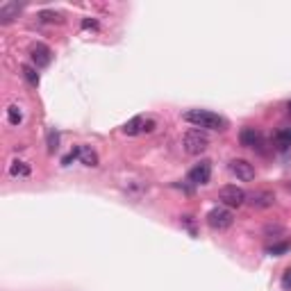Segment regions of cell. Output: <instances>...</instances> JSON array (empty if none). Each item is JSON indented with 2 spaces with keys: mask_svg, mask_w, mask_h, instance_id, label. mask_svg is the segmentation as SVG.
Returning a JSON list of instances; mask_svg holds the SVG:
<instances>
[{
  "mask_svg": "<svg viewBox=\"0 0 291 291\" xmlns=\"http://www.w3.org/2000/svg\"><path fill=\"white\" fill-rule=\"evenodd\" d=\"M39 21H44V23H53V21H62V19H60V14H55V12H41Z\"/></svg>",
  "mask_w": 291,
  "mask_h": 291,
  "instance_id": "ac0fdd59",
  "label": "cell"
},
{
  "mask_svg": "<svg viewBox=\"0 0 291 291\" xmlns=\"http://www.w3.org/2000/svg\"><path fill=\"white\" fill-rule=\"evenodd\" d=\"M227 168H230L232 175L237 180H241V182L255 180V166H252L250 162H246V159H232V162L227 164Z\"/></svg>",
  "mask_w": 291,
  "mask_h": 291,
  "instance_id": "5b68a950",
  "label": "cell"
},
{
  "mask_svg": "<svg viewBox=\"0 0 291 291\" xmlns=\"http://www.w3.org/2000/svg\"><path fill=\"white\" fill-rule=\"evenodd\" d=\"M232 223H234V216H232V212L227 207H214L207 214V225L212 230H227Z\"/></svg>",
  "mask_w": 291,
  "mask_h": 291,
  "instance_id": "277c9868",
  "label": "cell"
},
{
  "mask_svg": "<svg viewBox=\"0 0 291 291\" xmlns=\"http://www.w3.org/2000/svg\"><path fill=\"white\" fill-rule=\"evenodd\" d=\"M286 109H289V114H291V100H289V103H286Z\"/></svg>",
  "mask_w": 291,
  "mask_h": 291,
  "instance_id": "603a6c76",
  "label": "cell"
},
{
  "mask_svg": "<svg viewBox=\"0 0 291 291\" xmlns=\"http://www.w3.org/2000/svg\"><path fill=\"white\" fill-rule=\"evenodd\" d=\"M121 130H123V134H128V137H134V134L143 132V119H141V116H134V119L128 121Z\"/></svg>",
  "mask_w": 291,
  "mask_h": 291,
  "instance_id": "7c38bea8",
  "label": "cell"
},
{
  "mask_svg": "<svg viewBox=\"0 0 291 291\" xmlns=\"http://www.w3.org/2000/svg\"><path fill=\"white\" fill-rule=\"evenodd\" d=\"M182 146H184V150H187L189 155H200V153H205L207 146H209V134L205 132V130H200V128H191V130L184 132Z\"/></svg>",
  "mask_w": 291,
  "mask_h": 291,
  "instance_id": "7a4b0ae2",
  "label": "cell"
},
{
  "mask_svg": "<svg viewBox=\"0 0 291 291\" xmlns=\"http://www.w3.org/2000/svg\"><path fill=\"white\" fill-rule=\"evenodd\" d=\"M21 12H23V5H19V3H5V5L0 7V23L3 25L12 23Z\"/></svg>",
  "mask_w": 291,
  "mask_h": 291,
  "instance_id": "9c48e42d",
  "label": "cell"
},
{
  "mask_svg": "<svg viewBox=\"0 0 291 291\" xmlns=\"http://www.w3.org/2000/svg\"><path fill=\"white\" fill-rule=\"evenodd\" d=\"M275 143H277V148H280V150L289 148V146H291V128L280 130V132L275 134Z\"/></svg>",
  "mask_w": 291,
  "mask_h": 291,
  "instance_id": "5bb4252c",
  "label": "cell"
},
{
  "mask_svg": "<svg viewBox=\"0 0 291 291\" xmlns=\"http://www.w3.org/2000/svg\"><path fill=\"white\" fill-rule=\"evenodd\" d=\"M282 286H284V289H291V268H286L284 275H282Z\"/></svg>",
  "mask_w": 291,
  "mask_h": 291,
  "instance_id": "7402d4cb",
  "label": "cell"
},
{
  "mask_svg": "<svg viewBox=\"0 0 291 291\" xmlns=\"http://www.w3.org/2000/svg\"><path fill=\"white\" fill-rule=\"evenodd\" d=\"M60 150V132L50 130L48 132V153H57Z\"/></svg>",
  "mask_w": 291,
  "mask_h": 291,
  "instance_id": "e0dca14e",
  "label": "cell"
},
{
  "mask_svg": "<svg viewBox=\"0 0 291 291\" xmlns=\"http://www.w3.org/2000/svg\"><path fill=\"white\" fill-rule=\"evenodd\" d=\"M218 200H221L227 209L241 207L243 202L248 200V193L243 191L241 187H237V184H227V187H221V191H218Z\"/></svg>",
  "mask_w": 291,
  "mask_h": 291,
  "instance_id": "3957f363",
  "label": "cell"
},
{
  "mask_svg": "<svg viewBox=\"0 0 291 291\" xmlns=\"http://www.w3.org/2000/svg\"><path fill=\"white\" fill-rule=\"evenodd\" d=\"M10 173L14 175V178H28V175H30V166H28L25 162H19V159H16V162H12Z\"/></svg>",
  "mask_w": 291,
  "mask_h": 291,
  "instance_id": "4fadbf2b",
  "label": "cell"
},
{
  "mask_svg": "<svg viewBox=\"0 0 291 291\" xmlns=\"http://www.w3.org/2000/svg\"><path fill=\"white\" fill-rule=\"evenodd\" d=\"M30 57H32L35 69H46V66L53 62V50H50L46 44H37V46H32Z\"/></svg>",
  "mask_w": 291,
  "mask_h": 291,
  "instance_id": "ba28073f",
  "label": "cell"
},
{
  "mask_svg": "<svg viewBox=\"0 0 291 291\" xmlns=\"http://www.w3.org/2000/svg\"><path fill=\"white\" fill-rule=\"evenodd\" d=\"M7 121H10L12 125H19L21 121H23V112H21L19 105H10V109H7Z\"/></svg>",
  "mask_w": 291,
  "mask_h": 291,
  "instance_id": "2e32d148",
  "label": "cell"
},
{
  "mask_svg": "<svg viewBox=\"0 0 291 291\" xmlns=\"http://www.w3.org/2000/svg\"><path fill=\"white\" fill-rule=\"evenodd\" d=\"M248 198H250L252 207H271L273 200H275L271 191H255V193H250Z\"/></svg>",
  "mask_w": 291,
  "mask_h": 291,
  "instance_id": "30bf717a",
  "label": "cell"
},
{
  "mask_svg": "<svg viewBox=\"0 0 291 291\" xmlns=\"http://www.w3.org/2000/svg\"><path fill=\"white\" fill-rule=\"evenodd\" d=\"M73 159H80V146H75V148H73V150H71V153H69V155H66V157H64V159H62V164H64V166H69V164H71V162H73Z\"/></svg>",
  "mask_w": 291,
  "mask_h": 291,
  "instance_id": "d6986e66",
  "label": "cell"
},
{
  "mask_svg": "<svg viewBox=\"0 0 291 291\" xmlns=\"http://www.w3.org/2000/svg\"><path fill=\"white\" fill-rule=\"evenodd\" d=\"M80 162L84 166H98V155L89 148V146H80Z\"/></svg>",
  "mask_w": 291,
  "mask_h": 291,
  "instance_id": "8fae6325",
  "label": "cell"
},
{
  "mask_svg": "<svg viewBox=\"0 0 291 291\" xmlns=\"http://www.w3.org/2000/svg\"><path fill=\"white\" fill-rule=\"evenodd\" d=\"M82 28H84V30H89V28H91V30H98V21L84 19V21H82Z\"/></svg>",
  "mask_w": 291,
  "mask_h": 291,
  "instance_id": "44dd1931",
  "label": "cell"
},
{
  "mask_svg": "<svg viewBox=\"0 0 291 291\" xmlns=\"http://www.w3.org/2000/svg\"><path fill=\"white\" fill-rule=\"evenodd\" d=\"M239 143H241L243 148H252V150H259L264 146V134L259 132L257 128H243L239 132Z\"/></svg>",
  "mask_w": 291,
  "mask_h": 291,
  "instance_id": "52a82bcc",
  "label": "cell"
},
{
  "mask_svg": "<svg viewBox=\"0 0 291 291\" xmlns=\"http://www.w3.org/2000/svg\"><path fill=\"white\" fill-rule=\"evenodd\" d=\"M187 178L191 184H207L209 178H212V162H209V159H202L200 164H196V166L189 171Z\"/></svg>",
  "mask_w": 291,
  "mask_h": 291,
  "instance_id": "8992f818",
  "label": "cell"
},
{
  "mask_svg": "<svg viewBox=\"0 0 291 291\" xmlns=\"http://www.w3.org/2000/svg\"><path fill=\"white\" fill-rule=\"evenodd\" d=\"M289 246H291V243H277V246H271V248H268V252H271V255H280V252H286V250H289Z\"/></svg>",
  "mask_w": 291,
  "mask_h": 291,
  "instance_id": "ffe728a7",
  "label": "cell"
},
{
  "mask_svg": "<svg viewBox=\"0 0 291 291\" xmlns=\"http://www.w3.org/2000/svg\"><path fill=\"white\" fill-rule=\"evenodd\" d=\"M21 71H23V78L28 80V84H30V87H39V73H37L35 66H28V64H25Z\"/></svg>",
  "mask_w": 291,
  "mask_h": 291,
  "instance_id": "9a60e30c",
  "label": "cell"
},
{
  "mask_svg": "<svg viewBox=\"0 0 291 291\" xmlns=\"http://www.w3.org/2000/svg\"><path fill=\"white\" fill-rule=\"evenodd\" d=\"M184 121L191 123L193 128H200V130H225L227 128V121L218 114L209 112V109H189L184 112Z\"/></svg>",
  "mask_w": 291,
  "mask_h": 291,
  "instance_id": "6da1fadb",
  "label": "cell"
}]
</instances>
